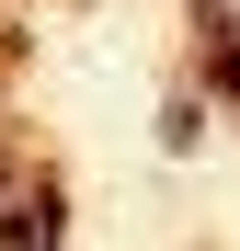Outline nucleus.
<instances>
[{"instance_id": "1", "label": "nucleus", "mask_w": 240, "mask_h": 251, "mask_svg": "<svg viewBox=\"0 0 240 251\" xmlns=\"http://www.w3.org/2000/svg\"><path fill=\"white\" fill-rule=\"evenodd\" d=\"M0 251H57V194L12 205V228H0Z\"/></svg>"}, {"instance_id": "2", "label": "nucleus", "mask_w": 240, "mask_h": 251, "mask_svg": "<svg viewBox=\"0 0 240 251\" xmlns=\"http://www.w3.org/2000/svg\"><path fill=\"white\" fill-rule=\"evenodd\" d=\"M217 80H229V92H240V34H229V46H217Z\"/></svg>"}]
</instances>
